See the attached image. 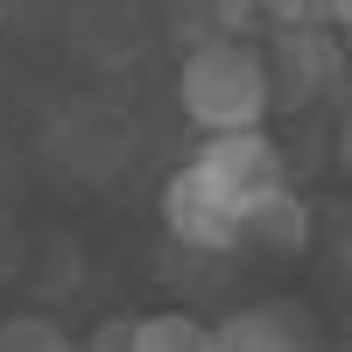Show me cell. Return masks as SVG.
<instances>
[{"mask_svg": "<svg viewBox=\"0 0 352 352\" xmlns=\"http://www.w3.org/2000/svg\"><path fill=\"white\" fill-rule=\"evenodd\" d=\"M240 247L247 254H303L310 247V204L275 184V190H261L247 212H240Z\"/></svg>", "mask_w": 352, "mask_h": 352, "instance_id": "8", "label": "cell"}, {"mask_svg": "<svg viewBox=\"0 0 352 352\" xmlns=\"http://www.w3.org/2000/svg\"><path fill=\"white\" fill-rule=\"evenodd\" d=\"M148 14H141V0H78L71 8V50L85 56V64L99 71H120L134 64L141 50H148Z\"/></svg>", "mask_w": 352, "mask_h": 352, "instance_id": "6", "label": "cell"}, {"mask_svg": "<svg viewBox=\"0 0 352 352\" xmlns=\"http://www.w3.org/2000/svg\"><path fill=\"white\" fill-rule=\"evenodd\" d=\"M331 21H338L345 36H352V0H331Z\"/></svg>", "mask_w": 352, "mask_h": 352, "instance_id": "15", "label": "cell"}, {"mask_svg": "<svg viewBox=\"0 0 352 352\" xmlns=\"http://www.w3.org/2000/svg\"><path fill=\"white\" fill-rule=\"evenodd\" d=\"M212 345L219 352H296V345H317V317L296 296H268V303L232 310L212 331Z\"/></svg>", "mask_w": 352, "mask_h": 352, "instance_id": "7", "label": "cell"}, {"mask_svg": "<svg viewBox=\"0 0 352 352\" xmlns=\"http://www.w3.org/2000/svg\"><path fill=\"white\" fill-rule=\"evenodd\" d=\"M261 64H268V99L282 113H310L345 85V50L338 36H324V21H282Z\"/></svg>", "mask_w": 352, "mask_h": 352, "instance_id": "2", "label": "cell"}, {"mask_svg": "<svg viewBox=\"0 0 352 352\" xmlns=\"http://www.w3.org/2000/svg\"><path fill=\"white\" fill-rule=\"evenodd\" d=\"M176 106L190 113L204 134H226V127H261L275 113L268 99V64L247 36L232 28H212L184 50V71H176Z\"/></svg>", "mask_w": 352, "mask_h": 352, "instance_id": "1", "label": "cell"}, {"mask_svg": "<svg viewBox=\"0 0 352 352\" xmlns=\"http://www.w3.org/2000/svg\"><path fill=\"white\" fill-rule=\"evenodd\" d=\"M71 338L50 324V317H36V310H21V317H8L0 324V352H64Z\"/></svg>", "mask_w": 352, "mask_h": 352, "instance_id": "10", "label": "cell"}, {"mask_svg": "<svg viewBox=\"0 0 352 352\" xmlns=\"http://www.w3.org/2000/svg\"><path fill=\"white\" fill-rule=\"evenodd\" d=\"M92 352H134V317H106L92 331Z\"/></svg>", "mask_w": 352, "mask_h": 352, "instance_id": "13", "label": "cell"}, {"mask_svg": "<svg viewBox=\"0 0 352 352\" xmlns=\"http://www.w3.org/2000/svg\"><path fill=\"white\" fill-rule=\"evenodd\" d=\"M338 275H345V289H352V232H345V247H338Z\"/></svg>", "mask_w": 352, "mask_h": 352, "instance_id": "16", "label": "cell"}, {"mask_svg": "<svg viewBox=\"0 0 352 352\" xmlns=\"http://www.w3.org/2000/svg\"><path fill=\"white\" fill-rule=\"evenodd\" d=\"M338 155H345V169H352V106L338 113Z\"/></svg>", "mask_w": 352, "mask_h": 352, "instance_id": "14", "label": "cell"}, {"mask_svg": "<svg viewBox=\"0 0 352 352\" xmlns=\"http://www.w3.org/2000/svg\"><path fill=\"white\" fill-rule=\"evenodd\" d=\"M197 169L212 176V184H219L232 204H240V212H247V204H254L261 190L289 184L282 148H275V141L261 134V127H226V134H212V141L197 148Z\"/></svg>", "mask_w": 352, "mask_h": 352, "instance_id": "5", "label": "cell"}, {"mask_svg": "<svg viewBox=\"0 0 352 352\" xmlns=\"http://www.w3.org/2000/svg\"><path fill=\"white\" fill-rule=\"evenodd\" d=\"M204 8H212V28H232V36H254V28L268 21L261 0H204Z\"/></svg>", "mask_w": 352, "mask_h": 352, "instance_id": "11", "label": "cell"}, {"mask_svg": "<svg viewBox=\"0 0 352 352\" xmlns=\"http://www.w3.org/2000/svg\"><path fill=\"white\" fill-rule=\"evenodd\" d=\"M0 247H8V226H0Z\"/></svg>", "mask_w": 352, "mask_h": 352, "instance_id": "17", "label": "cell"}, {"mask_svg": "<svg viewBox=\"0 0 352 352\" xmlns=\"http://www.w3.org/2000/svg\"><path fill=\"white\" fill-rule=\"evenodd\" d=\"M268 8V28L282 21H331V0H261Z\"/></svg>", "mask_w": 352, "mask_h": 352, "instance_id": "12", "label": "cell"}, {"mask_svg": "<svg viewBox=\"0 0 352 352\" xmlns=\"http://www.w3.org/2000/svg\"><path fill=\"white\" fill-rule=\"evenodd\" d=\"M134 352H212V324H197L190 310L134 317Z\"/></svg>", "mask_w": 352, "mask_h": 352, "instance_id": "9", "label": "cell"}, {"mask_svg": "<svg viewBox=\"0 0 352 352\" xmlns=\"http://www.w3.org/2000/svg\"><path fill=\"white\" fill-rule=\"evenodd\" d=\"M50 162L78 176V184H113V176L127 169L134 155V127H127V113L120 106H106V99H78L71 113H56V127H50Z\"/></svg>", "mask_w": 352, "mask_h": 352, "instance_id": "3", "label": "cell"}, {"mask_svg": "<svg viewBox=\"0 0 352 352\" xmlns=\"http://www.w3.org/2000/svg\"><path fill=\"white\" fill-rule=\"evenodd\" d=\"M162 226H169V240L190 247V254H240V204H232L197 162L169 169V184H162Z\"/></svg>", "mask_w": 352, "mask_h": 352, "instance_id": "4", "label": "cell"}]
</instances>
